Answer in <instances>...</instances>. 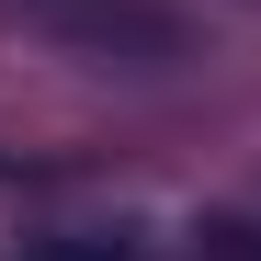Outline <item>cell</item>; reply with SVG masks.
Here are the masks:
<instances>
[{"mask_svg": "<svg viewBox=\"0 0 261 261\" xmlns=\"http://www.w3.org/2000/svg\"><path fill=\"white\" fill-rule=\"evenodd\" d=\"M0 23H23L34 46L80 68H125V80H170L193 57V23L170 0H0Z\"/></svg>", "mask_w": 261, "mask_h": 261, "instance_id": "cell-1", "label": "cell"}]
</instances>
